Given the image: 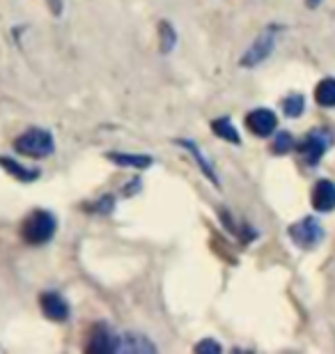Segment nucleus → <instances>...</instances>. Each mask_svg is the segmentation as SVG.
<instances>
[{"label":"nucleus","instance_id":"4468645a","mask_svg":"<svg viewBox=\"0 0 335 354\" xmlns=\"http://www.w3.org/2000/svg\"><path fill=\"white\" fill-rule=\"evenodd\" d=\"M211 131L216 133L218 138L227 140V143H232V145H241V133H239L237 127H234L232 118H227V115L216 118V120H213V122H211Z\"/></svg>","mask_w":335,"mask_h":354},{"label":"nucleus","instance_id":"423d86ee","mask_svg":"<svg viewBox=\"0 0 335 354\" xmlns=\"http://www.w3.org/2000/svg\"><path fill=\"white\" fill-rule=\"evenodd\" d=\"M246 129L258 138H269L278 131V115L271 109H253L246 115Z\"/></svg>","mask_w":335,"mask_h":354},{"label":"nucleus","instance_id":"9d476101","mask_svg":"<svg viewBox=\"0 0 335 354\" xmlns=\"http://www.w3.org/2000/svg\"><path fill=\"white\" fill-rule=\"evenodd\" d=\"M310 203L319 214H329L335 209V182L333 180H317L312 187Z\"/></svg>","mask_w":335,"mask_h":354},{"label":"nucleus","instance_id":"6e6552de","mask_svg":"<svg viewBox=\"0 0 335 354\" xmlns=\"http://www.w3.org/2000/svg\"><path fill=\"white\" fill-rule=\"evenodd\" d=\"M175 145H180L182 150H186V152L191 154V159H193L195 164H198V168H200V173L213 184V187H216V189L220 187V177H218V173H216V166L211 164L209 157H207V154L200 150V145H198L195 140H191V138H177V140H175Z\"/></svg>","mask_w":335,"mask_h":354},{"label":"nucleus","instance_id":"aec40b11","mask_svg":"<svg viewBox=\"0 0 335 354\" xmlns=\"http://www.w3.org/2000/svg\"><path fill=\"white\" fill-rule=\"evenodd\" d=\"M113 207H115V198H113L111 194H106V196L99 198V201L95 203V207H92V209H95L97 214H111Z\"/></svg>","mask_w":335,"mask_h":354},{"label":"nucleus","instance_id":"f257e3e1","mask_svg":"<svg viewBox=\"0 0 335 354\" xmlns=\"http://www.w3.org/2000/svg\"><path fill=\"white\" fill-rule=\"evenodd\" d=\"M58 232V216L48 209H32L21 223V239L30 246L48 244Z\"/></svg>","mask_w":335,"mask_h":354},{"label":"nucleus","instance_id":"39448f33","mask_svg":"<svg viewBox=\"0 0 335 354\" xmlns=\"http://www.w3.org/2000/svg\"><path fill=\"white\" fill-rule=\"evenodd\" d=\"M287 235H289L291 242H294V246H298V249L312 251V249H317V246L324 242L326 230H324V225L319 223V218L303 216V218H298V221H294L289 225Z\"/></svg>","mask_w":335,"mask_h":354},{"label":"nucleus","instance_id":"f03ea898","mask_svg":"<svg viewBox=\"0 0 335 354\" xmlns=\"http://www.w3.org/2000/svg\"><path fill=\"white\" fill-rule=\"evenodd\" d=\"M283 30H285V26H278V24H269L262 28L260 35L251 41V46H248L244 55L239 58V67L255 69V67H260L262 62H267L271 58V53L276 51Z\"/></svg>","mask_w":335,"mask_h":354},{"label":"nucleus","instance_id":"6ab92c4d","mask_svg":"<svg viewBox=\"0 0 335 354\" xmlns=\"http://www.w3.org/2000/svg\"><path fill=\"white\" fill-rule=\"evenodd\" d=\"M193 352H198V354H220V352H223V345L216 343L213 338H204V341L195 343Z\"/></svg>","mask_w":335,"mask_h":354},{"label":"nucleus","instance_id":"f8f14e48","mask_svg":"<svg viewBox=\"0 0 335 354\" xmlns=\"http://www.w3.org/2000/svg\"><path fill=\"white\" fill-rule=\"evenodd\" d=\"M106 159L119 168H131V171H145V168L154 166V157L140 152H106Z\"/></svg>","mask_w":335,"mask_h":354},{"label":"nucleus","instance_id":"1a4fd4ad","mask_svg":"<svg viewBox=\"0 0 335 354\" xmlns=\"http://www.w3.org/2000/svg\"><path fill=\"white\" fill-rule=\"evenodd\" d=\"M88 352H95V354H111V352H117V331L111 329L108 324L99 322L90 334V341L85 345Z\"/></svg>","mask_w":335,"mask_h":354},{"label":"nucleus","instance_id":"20e7f679","mask_svg":"<svg viewBox=\"0 0 335 354\" xmlns=\"http://www.w3.org/2000/svg\"><path fill=\"white\" fill-rule=\"evenodd\" d=\"M333 143H335L333 129H329V127H317V129H310L305 133L301 143H296V154L305 168H315L319 166V161L324 159L326 150Z\"/></svg>","mask_w":335,"mask_h":354},{"label":"nucleus","instance_id":"412c9836","mask_svg":"<svg viewBox=\"0 0 335 354\" xmlns=\"http://www.w3.org/2000/svg\"><path fill=\"white\" fill-rule=\"evenodd\" d=\"M322 3H324V0H305V7H308V10H317Z\"/></svg>","mask_w":335,"mask_h":354},{"label":"nucleus","instance_id":"f3484780","mask_svg":"<svg viewBox=\"0 0 335 354\" xmlns=\"http://www.w3.org/2000/svg\"><path fill=\"white\" fill-rule=\"evenodd\" d=\"M280 109L283 113L287 115L289 120H294V118H301L303 115V111H305V97L303 95H289V97H285L283 99V104H280Z\"/></svg>","mask_w":335,"mask_h":354},{"label":"nucleus","instance_id":"ddd939ff","mask_svg":"<svg viewBox=\"0 0 335 354\" xmlns=\"http://www.w3.org/2000/svg\"><path fill=\"white\" fill-rule=\"evenodd\" d=\"M0 168H3L5 173H10L14 180H19V182H26V184H30L35 180H39V171L37 168H30V166H23V164H19L17 159H12V157H0Z\"/></svg>","mask_w":335,"mask_h":354},{"label":"nucleus","instance_id":"a211bd4d","mask_svg":"<svg viewBox=\"0 0 335 354\" xmlns=\"http://www.w3.org/2000/svg\"><path fill=\"white\" fill-rule=\"evenodd\" d=\"M296 150V138L291 136L289 131H278L274 136V143H271V152L274 154H289Z\"/></svg>","mask_w":335,"mask_h":354},{"label":"nucleus","instance_id":"0eeeda50","mask_svg":"<svg viewBox=\"0 0 335 354\" xmlns=\"http://www.w3.org/2000/svg\"><path fill=\"white\" fill-rule=\"evenodd\" d=\"M39 308H41V313H44V317H48L51 322H67L69 315H71L69 301L60 292H55V290H46V292H41Z\"/></svg>","mask_w":335,"mask_h":354},{"label":"nucleus","instance_id":"7ed1b4c3","mask_svg":"<svg viewBox=\"0 0 335 354\" xmlns=\"http://www.w3.org/2000/svg\"><path fill=\"white\" fill-rule=\"evenodd\" d=\"M14 152L28 159H48L55 152V138L44 127H30L14 140Z\"/></svg>","mask_w":335,"mask_h":354},{"label":"nucleus","instance_id":"2eb2a0df","mask_svg":"<svg viewBox=\"0 0 335 354\" xmlns=\"http://www.w3.org/2000/svg\"><path fill=\"white\" fill-rule=\"evenodd\" d=\"M315 102L322 106V109H335V79H322L315 86Z\"/></svg>","mask_w":335,"mask_h":354},{"label":"nucleus","instance_id":"9b49d317","mask_svg":"<svg viewBox=\"0 0 335 354\" xmlns=\"http://www.w3.org/2000/svg\"><path fill=\"white\" fill-rule=\"evenodd\" d=\"M156 350L159 348L142 334H135V331L117 334V352H122V354H149Z\"/></svg>","mask_w":335,"mask_h":354},{"label":"nucleus","instance_id":"dca6fc26","mask_svg":"<svg viewBox=\"0 0 335 354\" xmlns=\"http://www.w3.org/2000/svg\"><path fill=\"white\" fill-rule=\"evenodd\" d=\"M159 39H161V53L168 55L175 51L177 46V30L170 21H161L159 24Z\"/></svg>","mask_w":335,"mask_h":354}]
</instances>
